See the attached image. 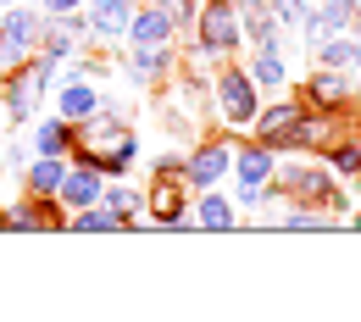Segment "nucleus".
Masks as SVG:
<instances>
[{
	"instance_id": "nucleus-2",
	"label": "nucleus",
	"mask_w": 361,
	"mask_h": 322,
	"mask_svg": "<svg viewBox=\"0 0 361 322\" xmlns=\"http://www.w3.org/2000/svg\"><path fill=\"white\" fill-rule=\"evenodd\" d=\"M195 28H200V50H206V56H233L239 39H245L233 0H206V6L195 11Z\"/></svg>"
},
{
	"instance_id": "nucleus-21",
	"label": "nucleus",
	"mask_w": 361,
	"mask_h": 322,
	"mask_svg": "<svg viewBox=\"0 0 361 322\" xmlns=\"http://www.w3.org/2000/svg\"><path fill=\"white\" fill-rule=\"evenodd\" d=\"M278 223H283V228H295V233H312V228H328V217H322V211H317V206H295V211H289V217H278Z\"/></svg>"
},
{
	"instance_id": "nucleus-7",
	"label": "nucleus",
	"mask_w": 361,
	"mask_h": 322,
	"mask_svg": "<svg viewBox=\"0 0 361 322\" xmlns=\"http://www.w3.org/2000/svg\"><path fill=\"white\" fill-rule=\"evenodd\" d=\"M306 111H312L306 100H283V106H267V117H256L250 128L262 134V144H272V150H283V144H289V134L300 128V117H306Z\"/></svg>"
},
{
	"instance_id": "nucleus-26",
	"label": "nucleus",
	"mask_w": 361,
	"mask_h": 322,
	"mask_svg": "<svg viewBox=\"0 0 361 322\" xmlns=\"http://www.w3.org/2000/svg\"><path fill=\"white\" fill-rule=\"evenodd\" d=\"M0 161H6V167H28V144H6Z\"/></svg>"
},
{
	"instance_id": "nucleus-3",
	"label": "nucleus",
	"mask_w": 361,
	"mask_h": 322,
	"mask_svg": "<svg viewBox=\"0 0 361 322\" xmlns=\"http://www.w3.org/2000/svg\"><path fill=\"white\" fill-rule=\"evenodd\" d=\"M283 189H289V200H300V206H334V211H345V194L328 184L322 167L289 161V167H283Z\"/></svg>"
},
{
	"instance_id": "nucleus-15",
	"label": "nucleus",
	"mask_w": 361,
	"mask_h": 322,
	"mask_svg": "<svg viewBox=\"0 0 361 322\" xmlns=\"http://www.w3.org/2000/svg\"><path fill=\"white\" fill-rule=\"evenodd\" d=\"M239 28H245L256 45H278V34H283L267 0H239Z\"/></svg>"
},
{
	"instance_id": "nucleus-24",
	"label": "nucleus",
	"mask_w": 361,
	"mask_h": 322,
	"mask_svg": "<svg viewBox=\"0 0 361 322\" xmlns=\"http://www.w3.org/2000/svg\"><path fill=\"white\" fill-rule=\"evenodd\" d=\"M150 6H167V11L178 17V28H183V23H195V0H150Z\"/></svg>"
},
{
	"instance_id": "nucleus-8",
	"label": "nucleus",
	"mask_w": 361,
	"mask_h": 322,
	"mask_svg": "<svg viewBox=\"0 0 361 322\" xmlns=\"http://www.w3.org/2000/svg\"><path fill=\"white\" fill-rule=\"evenodd\" d=\"M84 17H90V34H94V39H128L134 0H84Z\"/></svg>"
},
{
	"instance_id": "nucleus-10",
	"label": "nucleus",
	"mask_w": 361,
	"mask_h": 322,
	"mask_svg": "<svg viewBox=\"0 0 361 322\" xmlns=\"http://www.w3.org/2000/svg\"><path fill=\"white\" fill-rule=\"evenodd\" d=\"M100 106H106V100H100V89H94V84H84V78H67V89L56 94V111H61L73 128H78V123H90Z\"/></svg>"
},
{
	"instance_id": "nucleus-12",
	"label": "nucleus",
	"mask_w": 361,
	"mask_h": 322,
	"mask_svg": "<svg viewBox=\"0 0 361 322\" xmlns=\"http://www.w3.org/2000/svg\"><path fill=\"white\" fill-rule=\"evenodd\" d=\"M350 100V84L334 73V67H317L312 84H306V106H317V111H339Z\"/></svg>"
},
{
	"instance_id": "nucleus-19",
	"label": "nucleus",
	"mask_w": 361,
	"mask_h": 322,
	"mask_svg": "<svg viewBox=\"0 0 361 322\" xmlns=\"http://www.w3.org/2000/svg\"><path fill=\"white\" fill-rule=\"evenodd\" d=\"M67 228H73V233H128V228H123V217H117L106 200H94V206L78 211V217H67Z\"/></svg>"
},
{
	"instance_id": "nucleus-22",
	"label": "nucleus",
	"mask_w": 361,
	"mask_h": 322,
	"mask_svg": "<svg viewBox=\"0 0 361 322\" xmlns=\"http://www.w3.org/2000/svg\"><path fill=\"white\" fill-rule=\"evenodd\" d=\"M272 17H278V28H300L312 11H306V0H272Z\"/></svg>"
},
{
	"instance_id": "nucleus-29",
	"label": "nucleus",
	"mask_w": 361,
	"mask_h": 322,
	"mask_svg": "<svg viewBox=\"0 0 361 322\" xmlns=\"http://www.w3.org/2000/svg\"><path fill=\"white\" fill-rule=\"evenodd\" d=\"M356 150H361V139H356Z\"/></svg>"
},
{
	"instance_id": "nucleus-5",
	"label": "nucleus",
	"mask_w": 361,
	"mask_h": 322,
	"mask_svg": "<svg viewBox=\"0 0 361 322\" xmlns=\"http://www.w3.org/2000/svg\"><path fill=\"white\" fill-rule=\"evenodd\" d=\"M100 194H106V173L90 167V161H73V167H67V178H61V189H56V200H61V206H73V211L94 206Z\"/></svg>"
},
{
	"instance_id": "nucleus-27",
	"label": "nucleus",
	"mask_w": 361,
	"mask_h": 322,
	"mask_svg": "<svg viewBox=\"0 0 361 322\" xmlns=\"http://www.w3.org/2000/svg\"><path fill=\"white\" fill-rule=\"evenodd\" d=\"M350 23H356V28H361V0H350Z\"/></svg>"
},
{
	"instance_id": "nucleus-17",
	"label": "nucleus",
	"mask_w": 361,
	"mask_h": 322,
	"mask_svg": "<svg viewBox=\"0 0 361 322\" xmlns=\"http://www.w3.org/2000/svg\"><path fill=\"white\" fill-rule=\"evenodd\" d=\"M239 223V211H233V200H223L217 189H206L200 194V206H195V228H212V233H223Z\"/></svg>"
},
{
	"instance_id": "nucleus-14",
	"label": "nucleus",
	"mask_w": 361,
	"mask_h": 322,
	"mask_svg": "<svg viewBox=\"0 0 361 322\" xmlns=\"http://www.w3.org/2000/svg\"><path fill=\"white\" fill-rule=\"evenodd\" d=\"M167 67H173V50H167V45H134V50H128V78H134V84L167 78Z\"/></svg>"
},
{
	"instance_id": "nucleus-20",
	"label": "nucleus",
	"mask_w": 361,
	"mask_h": 322,
	"mask_svg": "<svg viewBox=\"0 0 361 322\" xmlns=\"http://www.w3.org/2000/svg\"><path fill=\"white\" fill-rule=\"evenodd\" d=\"M350 61H356V39H350V34H334V39H322V45H317V67L345 73Z\"/></svg>"
},
{
	"instance_id": "nucleus-6",
	"label": "nucleus",
	"mask_w": 361,
	"mask_h": 322,
	"mask_svg": "<svg viewBox=\"0 0 361 322\" xmlns=\"http://www.w3.org/2000/svg\"><path fill=\"white\" fill-rule=\"evenodd\" d=\"M173 34H178V17L167 6H134V17H128L134 45H173Z\"/></svg>"
},
{
	"instance_id": "nucleus-16",
	"label": "nucleus",
	"mask_w": 361,
	"mask_h": 322,
	"mask_svg": "<svg viewBox=\"0 0 361 322\" xmlns=\"http://www.w3.org/2000/svg\"><path fill=\"white\" fill-rule=\"evenodd\" d=\"M233 173H239V184H267L272 173H278V156H272V144L239 150V156H233Z\"/></svg>"
},
{
	"instance_id": "nucleus-18",
	"label": "nucleus",
	"mask_w": 361,
	"mask_h": 322,
	"mask_svg": "<svg viewBox=\"0 0 361 322\" xmlns=\"http://www.w3.org/2000/svg\"><path fill=\"white\" fill-rule=\"evenodd\" d=\"M250 78H256V89H283L289 67H283L278 45H256V56H250Z\"/></svg>"
},
{
	"instance_id": "nucleus-13",
	"label": "nucleus",
	"mask_w": 361,
	"mask_h": 322,
	"mask_svg": "<svg viewBox=\"0 0 361 322\" xmlns=\"http://www.w3.org/2000/svg\"><path fill=\"white\" fill-rule=\"evenodd\" d=\"M67 167H73V156H34V161H28V194L56 200V189H61V178H67Z\"/></svg>"
},
{
	"instance_id": "nucleus-25",
	"label": "nucleus",
	"mask_w": 361,
	"mask_h": 322,
	"mask_svg": "<svg viewBox=\"0 0 361 322\" xmlns=\"http://www.w3.org/2000/svg\"><path fill=\"white\" fill-rule=\"evenodd\" d=\"M39 11H50V17H67V11H84V0H45Z\"/></svg>"
},
{
	"instance_id": "nucleus-11",
	"label": "nucleus",
	"mask_w": 361,
	"mask_h": 322,
	"mask_svg": "<svg viewBox=\"0 0 361 322\" xmlns=\"http://www.w3.org/2000/svg\"><path fill=\"white\" fill-rule=\"evenodd\" d=\"M73 144H78V134H73V123L56 111V117H45V123H34V156H73Z\"/></svg>"
},
{
	"instance_id": "nucleus-23",
	"label": "nucleus",
	"mask_w": 361,
	"mask_h": 322,
	"mask_svg": "<svg viewBox=\"0 0 361 322\" xmlns=\"http://www.w3.org/2000/svg\"><path fill=\"white\" fill-rule=\"evenodd\" d=\"M334 167H339V173H361V150H356V144H339Z\"/></svg>"
},
{
	"instance_id": "nucleus-28",
	"label": "nucleus",
	"mask_w": 361,
	"mask_h": 322,
	"mask_svg": "<svg viewBox=\"0 0 361 322\" xmlns=\"http://www.w3.org/2000/svg\"><path fill=\"white\" fill-rule=\"evenodd\" d=\"M350 67H356V73H361V28H356V61H350Z\"/></svg>"
},
{
	"instance_id": "nucleus-30",
	"label": "nucleus",
	"mask_w": 361,
	"mask_h": 322,
	"mask_svg": "<svg viewBox=\"0 0 361 322\" xmlns=\"http://www.w3.org/2000/svg\"><path fill=\"white\" fill-rule=\"evenodd\" d=\"M0 217H6V211H0Z\"/></svg>"
},
{
	"instance_id": "nucleus-1",
	"label": "nucleus",
	"mask_w": 361,
	"mask_h": 322,
	"mask_svg": "<svg viewBox=\"0 0 361 322\" xmlns=\"http://www.w3.org/2000/svg\"><path fill=\"white\" fill-rule=\"evenodd\" d=\"M212 100H217V111H223L228 128H250V123L262 117L256 78H250V73H239V67H217V73H212Z\"/></svg>"
},
{
	"instance_id": "nucleus-4",
	"label": "nucleus",
	"mask_w": 361,
	"mask_h": 322,
	"mask_svg": "<svg viewBox=\"0 0 361 322\" xmlns=\"http://www.w3.org/2000/svg\"><path fill=\"white\" fill-rule=\"evenodd\" d=\"M233 173V144H200L195 156H183V184L189 189H217Z\"/></svg>"
},
{
	"instance_id": "nucleus-9",
	"label": "nucleus",
	"mask_w": 361,
	"mask_h": 322,
	"mask_svg": "<svg viewBox=\"0 0 361 322\" xmlns=\"http://www.w3.org/2000/svg\"><path fill=\"white\" fill-rule=\"evenodd\" d=\"M350 28V0H328L322 11H312L306 23H300V34H306V50H317L322 39H334V34H345Z\"/></svg>"
}]
</instances>
